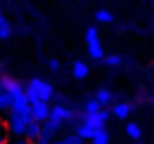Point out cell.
<instances>
[{
    "instance_id": "obj_1",
    "label": "cell",
    "mask_w": 154,
    "mask_h": 144,
    "mask_svg": "<svg viewBox=\"0 0 154 144\" xmlns=\"http://www.w3.org/2000/svg\"><path fill=\"white\" fill-rule=\"evenodd\" d=\"M0 113H31L24 85L12 76H0Z\"/></svg>"
},
{
    "instance_id": "obj_2",
    "label": "cell",
    "mask_w": 154,
    "mask_h": 144,
    "mask_svg": "<svg viewBox=\"0 0 154 144\" xmlns=\"http://www.w3.org/2000/svg\"><path fill=\"white\" fill-rule=\"evenodd\" d=\"M24 92H26V99L29 104H50L55 99V88L50 80L45 78H31L26 85H24Z\"/></svg>"
},
{
    "instance_id": "obj_3",
    "label": "cell",
    "mask_w": 154,
    "mask_h": 144,
    "mask_svg": "<svg viewBox=\"0 0 154 144\" xmlns=\"http://www.w3.org/2000/svg\"><path fill=\"white\" fill-rule=\"evenodd\" d=\"M76 118H78V111L71 106V104H52L50 118H48V121L57 123L59 128H66V125H74Z\"/></svg>"
},
{
    "instance_id": "obj_4",
    "label": "cell",
    "mask_w": 154,
    "mask_h": 144,
    "mask_svg": "<svg viewBox=\"0 0 154 144\" xmlns=\"http://www.w3.org/2000/svg\"><path fill=\"white\" fill-rule=\"evenodd\" d=\"M85 50H88V57L93 62H102L104 59V47H102V38H100V31L95 26H90L85 31Z\"/></svg>"
},
{
    "instance_id": "obj_5",
    "label": "cell",
    "mask_w": 154,
    "mask_h": 144,
    "mask_svg": "<svg viewBox=\"0 0 154 144\" xmlns=\"http://www.w3.org/2000/svg\"><path fill=\"white\" fill-rule=\"evenodd\" d=\"M31 113H7L5 118V128H7V135H14V137H24L26 125L31 123Z\"/></svg>"
},
{
    "instance_id": "obj_6",
    "label": "cell",
    "mask_w": 154,
    "mask_h": 144,
    "mask_svg": "<svg viewBox=\"0 0 154 144\" xmlns=\"http://www.w3.org/2000/svg\"><path fill=\"white\" fill-rule=\"evenodd\" d=\"M102 128H107V125H100V123L85 121V118H76V123H74V135H76L78 140H83V142H90V140L95 137V132L102 130Z\"/></svg>"
},
{
    "instance_id": "obj_7",
    "label": "cell",
    "mask_w": 154,
    "mask_h": 144,
    "mask_svg": "<svg viewBox=\"0 0 154 144\" xmlns=\"http://www.w3.org/2000/svg\"><path fill=\"white\" fill-rule=\"evenodd\" d=\"M109 111H112V118H116V121H128L131 113L135 111V106L131 102H114L109 106Z\"/></svg>"
},
{
    "instance_id": "obj_8",
    "label": "cell",
    "mask_w": 154,
    "mask_h": 144,
    "mask_svg": "<svg viewBox=\"0 0 154 144\" xmlns=\"http://www.w3.org/2000/svg\"><path fill=\"white\" fill-rule=\"evenodd\" d=\"M50 109H52V104H31V118L43 125L50 118Z\"/></svg>"
},
{
    "instance_id": "obj_9",
    "label": "cell",
    "mask_w": 154,
    "mask_h": 144,
    "mask_svg": "<svg viewBox=\"0 0 154 144\" xmlns=\"http://www.w3.org/2000/svg\"><path fill=\"white\" fill-rule=\"evenodd\" d=\"M93 99H95V102H97L102 109H109L112 104H114V92L109 90V88H97Z\"/></svg>"
},
{
    "instance_id": "obj_10",
    "label": "cell",
    "mask_w": 154,
    "mask_h": 144,
    "mask_svg": "<svg viewBox=\"0 0 154 144\" xmlns=\"http://www.w3.org/2000/svg\"><path fill=\"white\" fill-rule=\"evenodd\" d=\"M59 132H62V128L57 123H52V121H45L43 125H40V137L43 140H50V142H55L59 137Z\"/></svg>"
},
{
    "instance_id": "obj_11",
    "label": "cell",
    "mask_w": 154,
    "mask_h": 144,
    "mask_svg": "<svg viewBox=\"0 0 154 144\" xmlns=\"http://www.w3.org/2000/svg\"><path fill=\"white\" fill-rule=\"evenodd\" d=\"M88 73H90L88 62H83V59H74V64H71V76H74L76 80H85Z\"/></svg>"
},
{
    "instance_id": "obj_12",
    "label": "cell",
    "mask_w": 154,
    "mask_h": 144,
    "mask_svg": "<svg viewBox=\"0 0 154 144\" xmlns=\"http://www.w3.org/2000/svg\"><path fill=\"white\" fill-rule=\"evenodd\" d=\"M24 140H29V142H38L40 140V123H36V121H31L29 125H26V132H24Z\"/></svg>"
},
{
    "instance_id": "obj_13",
    "label": "cell",
    "mask_w": 154,
    "mask_h": 144,
    "mask_svg": "<svg viewBox=\"0 0 154 144\" xmlns=\"http://www.w3.org/2000/svg\"><path fill=\"white\" fill-rule=\"evenodd\" d=\"M112 142V135H109V130L107 128H102V130H97L95 137L90 140V144H109Z\"/></svg>"
},
{
    "instance_id": "obj_14",
    "label": "cell",
    "mask_w": 154,
    "mask_h": 144,
    "mask_svg": "<svg viewBox=\"0 0 154 144\" xmlns=\"http://www.w3.org/2000/svg\"><path fill=\"white\" fill-rule=\"evenodd\" d=\"M126 135H128L131 140H140V137H142V130H140V125H137V123L128 121V123H126Z\"/></svg>"
},
{
    "instance_id": "obj_15",
    "label": "cell",
    "mask_w": 154,
    "mask_h": 144,
    "mask_svg": "<svg viewBox=\"0 0 154 144\" xmlns=\"http://www.w3.org/2000/svg\"><path fill=\"white\" fill-rule=\"evenodd\" d=\"M104 66H112V69H116V66H121V62H123V57L121 54H116V52H112V54H104Z\"/></svg>"
},
{
    "instance_id": "obj_16",
    "label": "cell",
    "mask_w": 154,
    "mask_h": 144,
    "mask_svg": "<svg viewBox=\"0 0 154 144\" xmlns=\"http://www.w3.org/2000/svg\"><path fill=\"white\" fill-rule=\"evenodd\" d=\"M52 144H85L83 140H78L74 132H69V135H62V137H57Z\"/></svg>"
},
{
    "instance_id": "obj_17",
    "label": "cell",
    "mask_w": 154,
    "mask_h": 144,
    "mask_svg": "<svg viewBox=\"0 0 154 144\" xmlns=\"http://www.w3.org/2000/svg\"><path fill=\"white\" fill-rule=\"evenodd\" d=\"M95 21L97 24H112V21H114V14H112L109 10H97L95 12Z\"/></svg>"
},
{
    "instance_id": "obj_18",
    "label": "cell",
    "mask_w": 154,
    "mask_h": 144,
    "mask_svg": "<svg viewBox=\"0 0 154 144\" xmlns=\"http://www.w3.org/2000/svg\"><path fill=\"white\" fill-rule=\"evenodd\" d=\"M7 38H12V24L7 19H2L0 21V40H7Z\"/></svg>"
},
{
    "instance_id": "obj_19",
    "label": "cell",
    "mask_w": 154,
    "mask_h": 144,
    "mask_svg": "<svg viewBox=\"0 0 154 144\" xmlns=\"http://www.w3.org/2000/svg\"><path fill=\"white\" fill-rule=\"evenodd\" d=\"M48 69H50V71H59V69H62V64H59L57 57H52V59L48 62Z\"/></svg>"
},
{
    "instance_id": "obj_20",
    "label": "cell",
    "mask_w": 154,
    "mask_h": 144,
    "mask_svg": "<svg viewBox=\"0 0 154 144\" xmlns=\"http://www.w3.org/2000/svg\"><path fill=\"white\" fill-rule=\"evenodd\" d=\"M0 144H7V128L0 125Z\"/></svg>"
},
{
    "instance_id": "obj_21",
    "label": "cell",
    "mask_w": 154,
    "mask_h": 144,
    "mask_svg": "<svg viewBox=\"0 0 154 144\" xmlns=\"http://www.w3.org/2000/svg\"><path fill=\"white\" fill-rule=\"evenodd\" d=\"M12 144H31V142H29V140H24V137H17Z\"/></svg>"
},
{
    "instance_id": "obj_22",
    "label": "cell",
    "mask_w": 154,
    "mask_h": 144,
    "mask_svg": "<svg viewBox=\"0 0 154 144\" xmlns=\"http://www.w3.org/2000/svg\"><path fill=\"white\" fill-rule=\"evenodd\" d=\"M33 144H52V142H50V140H43V137H40L38 142H33Z\"/></svg>"
},
{
    "instance_id": "obj_23",
    "label": "cell",
    "mask_w": 154,
    "mask_h": 144,
    "mask_svg": "<svg viewBox=\"0 0 154 144\" xmlns=\"http://www.w3.org/2000/svg\"><path fill=\"white\" fill-rule=\"evenodd\" d=\"M2 19L5 17H2V0H0V21H2Z\"/></svg>"
},
{
    "instance_id": "obj_24",
    "label": "cell",
    "mask_w": 154,
    "mask_h": 144,
    "mask_svg": "<svg viewBox=\"0 0 154 144\" xmlns=\"http://www.w3.org/2000/svg\"><path fill=\"white\" fill-rule=\"evenodd\" d=\"M152 102H154V92H152Z\"/></svg>"
},
{
    "instance_id": "obj_25",
    "label": "cell",
    "mask_w": 154,
    "mask_h": 144,
    "mask_svg": "<svg viewBox=\"0 0 154 144\" xmlns=\"http://www.w3.org/2000/svg\"><path fill=\"white\" fill-rule=\"evenodd\" d=\"M142 2H145V0H142Z\"/></svg>"
}]
</instances>
